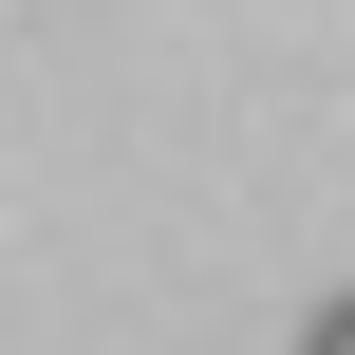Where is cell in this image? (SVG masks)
I'll use <instances>...</instances> for the list:
<instances>
[{"mask_svg":"<svg viewBox=\"0 0 355 355\" xmlns=\"http://www.w3.org/2000/svg\"><path fill=\"white\" fill-rule=\"evenodd\" d=\"M300 355H355V300H318V318H300Z\"/></svg>","mask_w":355,"mask_h":355,"instance_id":"6da1fadb","label":"cell"}]
</instances>
